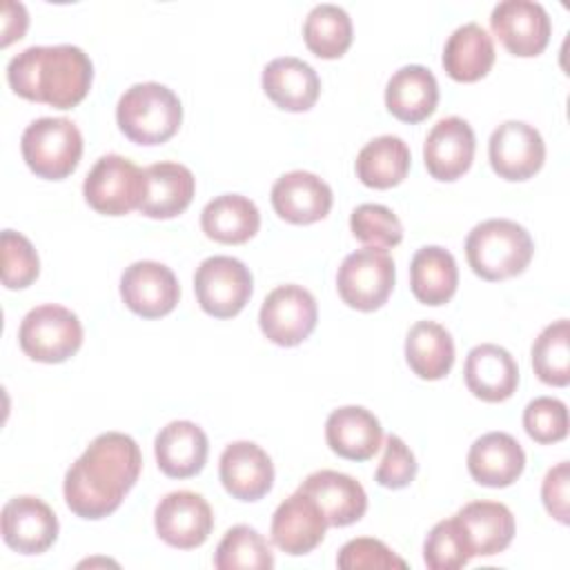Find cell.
I'll list each match as a JSON object with an SVG mask.
<instances>
[{
  "instance_id": "6da1fadb",
  "label": "cell",
  "mask_w": 570,
  "mask_h": 570,
  "mask_svg": "<svg viewBox=\"0 0 570 570\" xmlns=\"http://www.w3.org/2000/svg\"><path fill=\"white\" fill-rule=\"evenodd\" d=\"M142 468L138 443L122 432L98 434L65 474L67 508L87 521L116 512Z\"/></svg>"
},
{
  "instance_id": "7a4b0ae2",
  "label": "cell",
  "mask_w": 570,
  "mask_h": 570,
  "mask_svg": "<svg viewBox=\"0 0 570 570\" xmlns=\"http://www.w3.org/2000/svg\"><path fill=\"white\" fill-rule=\"evenodd\" d=\"M7 80L24 100L71 109L89 94L94 65L76 45H36L9 60Z\"/></svg>"
},
{
  "instance_id": "3957f363",
  "label": "cell",
  "mask_w": 570,
  "mask_h": 570,
  "mask_svg": "<svg viewBox=\"0 0 570 570\" xmlns=\"http://www.w3.org/2000/svg\"><path fill=\"white\" fill-rule=\"evenodd\" d=\"M534 254L528 229L508 218H490L474 225L465 238V256L483 281H503L521 274Z\"/></svg>"
},
{
  "instance_id": "277c9868",
  "label": "cell",
  "mask_w": 570,
  "mask_h": 570,
  "mask_svg": "<svg viewBox=\"0 0 570 570\" xmlns=\"http://www.w3.org/2000/svg\"><path fill=\"white\" fill-rule=\"evenodd\" d=\"M118 129L136 145H163L183 122L180 98L160 82H136L116 105Z\"/></svg>"
},
{
  "instance_id": "5b68a950",
  "label": "cell",
  "mask_w": 570,
  "mask_h": 570,
  "mask_svg": "<svg viewBox=\"0 0 570 570\" xmlns=\"http://www.w3.org/2000/svg\"><path fill=\"white\" fill-rule=\"evenodd\" d=\"M27 167L45 180H62L76 171L82 156V134L69 118H38L20 140Z\"/></svg>"
},
{
  "instance_id": "8992f818",
  "label": "cell",
  "mask_w": 570,
  "mask_h": 570,
  "mask_svg": "<svg viewBox=\"0 0 570 570\" xmlns=\"http://www.w3.org/2000/svg\"><path fill=\"white\" fill-rule=\"evenodd\" d=\"M20 350L38 363H62L82 345L80 318L56 303L29 309L18 330Z\"/></svg>"
},
{
  "instance_id": "52a82bcc",
  "label": "cell",
  "mask_w": 570,
  "mask_h": 570,
  "mask_svg": "<svg viewBox=\"0 0 570 570\" xmlns=\"http://www.w3.org/2000/svg\"><path fill=\"white\" fill-rule=\"evenodd\" d=\"M396 267L387 249L361 247L347 254L336 274V289L345 305L358 312H374L390 298Z\"/></svg>"
},
{
  "instance_id": "ba28073f",
  "label": "cell",
  "mask_w": 570,
  "mask_h": 570,
  "mask_svg": "<svg viewBox=\"0 0 570 570\" xmlns=\"http://www.w3.org/2000/svg\"><path fill=\"white\" fill-rule=\"evenodd\" d=\"M145 169L120 154H107L89 169L82 194L91 209L105 216H125L138 209L145 196Z\"/></svg>"
},
{
  "instance_id": "9c48e42d",
  "label": "cell",
  "mask_w": 570,
  "mask_h": 570,
  "mask_svg": "<svg viewBox=\"0 0 570 570\" xmlns=\"http://www.w3.org/2000/svg\"><path fill=\"white\" fill-rule=\"evenodd\" d=\"M194 292L205 314L232 318L252 298L254 278L243 261L234 256H209L196 267Z\"/></svg>"
},
{
  "instance_id": "30bf717a",
  "label": "cell",
  "mask_w": 570,
  "mask_h": 570,
  "mask_svg": "<svg viewBox=\"0 0 570 570\" xmlns=\"http://www.w3.org/2000/svg\"><path fill=\"white\" fill-rule=\"evenodd\" d=\"M318 309L312 292L287 283L274 287L258 312V325L267 341L281 347L301 345L316 327Z\"/></svg>"
},
{
  "instance_id": "8fae6325",
  "label": "cell",
  "mask_w": 570,
  "mask_h": 570,
  "mask_svg": "<svg viewBox=\"0 0 570 570\" xmlns=\"http://www.w3.org/2000/svg\"><path fill=\"white\" fill-rule=\"evenodd\" d=\"M154 528L167 546L191 550L203 546L212 534L214 514L200 494L176 490L158 501L154 510Z\"/></svg>"
},
{
  "instance_id": "7c38bea8",
  "label": "cell",
  "mask_w": 570,
  "mask_h": 570,
  "mask_svg": "<svg viewBox=\"0 0 570 570\" xmlns=\"http://www.w3.org/2000/svg\"><path fill=\"white\" fill-rule=\"evenodd\" d=\"M488 156L494 174L503 180H528L546 160V142L532 125L523 120L501 122L488 142Z\"/></svg>"
},
{
  "instance_id": "4fadbf2b",
  "label": "cell",
  "mask_w": 570,
  "mask_h": 570,
  "mask_svg": "<svg viewBox=\"0 0 570 570\" xmlns=\"http://www.w3.org/2000/svg\"><path fill=\"white\" fill-rule=\"evenodd\" d=\"M490 27L501 45L519 56H539L548 42L552 22L543 4L534 0H503L490 13Z\"/></svg>"
},
{
  "instance_id": "5bb4252c",
  "label": "cell",
  "mask_w": 570,
  "mask_h": 570,
  "mask_svg": "<svg viewBox=\"0 0 570 570\" xmlns=\"http://www.w3.org/2000/svg\"><path fill=\"white\" fill-rule=\"evenodd\" d=\"M122 303L142 318L169 314L180 298L176 274L158 261H136L120 276Z\"/></svg>"
},
{
  "instance_id": "9a60e30c",
  "label": "cell",
  "mask_w": 570,
  "mask_h": 570,
  "mask_svg": "<svg viewBox=\"0 0 570 570\" xmlns=\"http://www.w3.org/2000/svg\"><path fill=\"white\" fill-rule=\"evenodd\" d=\"M4 543L20 554H42L58 539V517L38 497L22 494L4 503L0 514Z\"/></svg>"
},
{
  "instance_id": "2e32d148",
  "label": "cell",
  "mask_w": 570,
  "mask_h": 570,
  "mask_svg": "<svg viewBox=\"0 0 570 570\" xmlns=\"http://www.w3.org/2000/svg\"><path fill=\"white\" fill-rule=\"evenodd\" d=\"M476 138L468 120L459 116L441 118L423 142V163L432 178L452 183L461 178L474 160Z\"/></svg>"
},
{
  "instance_id": "e0dca14e",
  "label": "cell",
  "mask_w": 570,
  "mask_h": 570,
  "mask_svg": "<svg viewBox=\"0 0 570 570\" xmlns=\"http://www.w3.org/2000/svg\"><path fill=\"white\" fill-rule=\"evenodd\" d=\"M325 530L327 519L323 510L309 494L296 490L274 510L269 534L278 550L301 557L312 552L325 539Z\"/></svg>"
},
{
  "instance_id": "ac0fdd59",
  "label": "cell",
  "mask_w": 570,
  "mask_h": 570,
  "mask_svg": "<svg viewBox=\"0 0 570 570\" xmlns=\"http://www.w3.org/2000/svg\"><path fill=\"white\" fill-rule=\"evenodd\" d=\"M218 476L234 499L258 501L274 485V463L261 445L252 441H234L220 454Z\"/></svg>"
},
{
  "instance_id": "d6986e66",
  "label": "cell",
  "mask_w": 570,
  "mask_h": 570,
  "mask_svg": "<svg viewBox=\"0 0 570 570\" xmlns=\"http://www.w3.org/2000/svg\"><path fill=\"white\" fill-rule=\"evenodd\" d=\"M272 207L274 212L292 225H309L323 220L332 209V189L330 185L303 169H294L276 178L272 185Z\"/></svg>"
},
{
  "instance_id": "ffe728a7",
  "label": "cell",
  "mask_w": 570,
  "mask_h": 570,
  "mask_svg": "<svg viewBox=\"0 0 570 570\" xmlns=\"http://www.w3.org/2000/svg\"><path fill=\"white\" fill-rule=\"evenodd\" d=\"M463 379L476 399L485 403H501L514 394L519 385V367L505 347L481 343L468 352Z\"/></svg>"
},
{
  "instance_id": "44dd1931",
  "label": "cell",
  "mask_w": 570,
  "mask_h": 570,
  "mask_svg": "<svg viewBox=\"0 0 570 570\" xmlns=\"http://www.w3.org/2000/svg\"><path fill=\"white\" fill-rule=\"evenodd\" d=\"M525 468V452L508 432H488L479 436L468 452L470 476L485 488L512 485Z\"/></svg>"
},
{
  "instance_id": "7402d4cb",
  "label": "cell",
  "mask_w": 570,
  "mask_h": 570,
  "mask_svg": "<svg viewBox=\"0 0 570 570\" xmlns=\"http://www.w3.org/2000/svg\"><path fill=\"white\" fill-rule=\"evenodd\" d=\"M298 490L316 501L327 519V525L334 528L356 523L367 510V494L363 485L354 476L336 470L312 472L298 485Z\"/></svg>"
},
{
  "instance_id": "603a6c76",
  "label": "cell",
  "mask_w": 570,
  "mask_h": 570,
  "mask_svg": "<svg viewBox=\"0 0 570 570\" xmlns=\"http://www.w3.org/2000/svg\"><path fill=\"white\" fill-rule=\"evenodd\" d=\"M472 557H492L503 552L514 537V517L499 501H472L454 514Z\"/></svg>"
},
{
  "instance_id": "cb8c5ba5",
  "label": "cell",
  "mask_w": 570,
  "mask_h": 570,
  "mask_svg": "<svg viewBox=\"0 0 570 570\" xmlns=\"http://www.w3.org/2000/svg\"><path fill=\"white\" fill-rule=\"evenodd\" d=\"M207 434L194 421H171L154 439L156 463L171 479H189L205 468Z\"/></svg>"
},
{
  "instance_id": "d4e9b609",
  "label": "cell",
  "mask_w": 570,
  "mask_h": 570,
  "mask_svg": "<svg viewBox=\"0 0 570 570\" xmlns=\"http://www.w3.org/2000/svg\"><path fill=\"white\" fill-rule=\"evenodd\" d=\"M265 96L285 111H307L321 94V80L312 65L294 56H281L263 69Z\"/></svg>"
},
{
  "instance_id": "484cf974",
  "label": "cell",
  "mask_w": 570,
  "mask_h": 570,
  "mask_svg": "<svg viewBox=\"0 0 570 570\" xmlns=\"http://www.w3.org/2000/svg\"><path fill=\"white\" fill-rule=\"evenodd\" d=\"M325 441L334 454L347 461H367L383 443V428L370 410L343 405L327 416Z\"/></svg>"
},
{
  "instance_id": "4316f807",
  "label": "cell",
  "mask_w": 570,
  "mask_h": 570,
  "mask_svg": "<svg viewBox=\"0 0 570 570\" xmlns=\"http://www.w3.org/2000/svg\"><path fill=\"white\" fill-rule=\"evenodd\" d=\"M145 196L138 207L140 214L165 220L189 207L196 191V178L189 167L174 160H160L145 169Z\"/></svg>"
},
{
  "instance_id": "83f0119b",
  "label": "cell",
  "mask_w": 570,
  "mask_h": 570,
  "mask_svg": "<svg viewBox=\"0 0 570 570\" xmlns=\"http://www.w3.org/2000/svg\"><path fill=\"white\" fill-rule=\"evenodd\" d=\"M439 102L434 73L423 65H405L392 73L385 85V107L401 122L416 125L425 120Z\"/></svg>"
},
{
  "instance_id": "f1b7e54d",
  "label": "cell",
  "mask_w": 570,
  "mask_h": 570,
  "mask_svg": "<svg viewBox=\"0 0 570 570\" xmlns=\"http://www.w3.org/2000/svg\"><path fill=\"white\" fill-rule=\"evenodd\" d=\"M492 36L476 22L456 27L443 47V69L456 82H476L494 65Z\"/></svg>"
},
{
  "instance_id": "f546056e",
  "label": "cell",
  "mask_w": 570,
  "mask_h": 570,
  "mask_svg": "<svg viewBox=\"0 0 570 570\" xmlns=\"http://www.w3.org/2000/svg\"><path fill=\"white\" fill-rule=\"evenodd\" d=\"M200 227L207 238L225 245H240L256 236L261 212L254 200L240 194H220L200 212Z\"/></svg>"
},
{
  "instance_id": "4dcf8cb0",
  "label": "cell",
  "mask_w": 570,
  "mask_h": 570,
  "mask_svg": "<svg viewBox=\"0 0 570 570\" xmlns=\"http://www.w3.org/2000/svg\"><path fill=\"white\" fill-rule=\"evenodd\" d=\"M459 285V267L454 256L439 245L416 249L410 261V289L423 305H445Z\"/></svg>"
},
{
  "instance_id": "1f68e13d",
  "label": "cell",
  "mask_w": 570,
  "mask_h": 570,
  "mask_svg": "<svg viewBox=\"0 0 570 570\" xmlns=\"http://www.w3.org/2000/svg\"><path fill=\"white\" fill-rule=\"evenodd\" d=\"M405 361L423 381H439L454 365L452 334L436 321H416L405 336Z\"/></svg>"
},
{
  "instance_id": "d6a6232c",
  "label": "cell",
  "mask_w": 570,
  "mask_h": 570,
  "mask_svg": "<svg viewBox=\"0 0 570 570\" xmlns=\"http://www.w3.org/2000/svg\"><path fill=\"white\" fill-rule=\"evenodd\" d=\"M410 147L403 138L385 134L372 138L356 156V176L365 187L390 189L403 183L410 171Z\"/></svg>"
},
{
  "instance_id": "836d02e7",
  "label": "cell",
  "mask_w": 570,
  "mask_h": 570,
  "mask_svg": "<svg viewBox=\"0 0 570 570\" xmlns=\"http://www.w3.org/2000/svg\"><path fill=\"white\" fill-rule=\"evenodd\" d=\"M307 49L325 60L341 58L352 45V18L338 4H316L303 24Z\"/></svg>"
},
{
  "instance_id": "e575fe53",
  "label": "cell",
  "mask_w": 570,
  "mask_h": 570,
  "mask_svg": "<svg viewBox=\"0 0 570 570\" xmlns=\"http://www.w3.org/2000/svg\"><path fill=\"white\" fill-rule=\"evenodd\" d=\"M532 367L534 374L554 387L570 383V323L559 318L541 330L532 343Z\"/></svg>"
},
{
  "instance_id": "d590c367",
  "label": "cell",
  "mask_w": 570,
  "mask_h": 570,
  "mask_svg": "<svg viewBox=\"0 0 570 570\" xmlns=\"http://www.w3.org/2000/svg\"><path fill=\"white\" fill-rule=\"evenodd\" d=\"M214 566L218 570H236V568H254L269 570L274 568V554L265 537L252 525H234L220 539Z\"/></svg>"
},
{
  "instance_id": "8d00e7d4",
  "label": "cell",
  "mask_w": 570,
  "mask_h": 570,
  "mask_svg": "<svg viewBox=\"0 0 570 570\" xmlns=\"http://www.w3.org/2000/svg\"><path fill=\"white\" fill-rule=\"evenodd\" d=\"M350 229L356 240L367 247H396L403 240V225L399 216L379 203H363L350 214Z\"/></svg>"
},
{
  "instance_id": "74e56055",
  "label": "cell",
  "mask_w": 570,
  "mask_h": 570,
  "mask_svg": "<svg viewBox=\"0 0 570 570\" xmlns=\"http://www.w3.org/2000/svg\"><path fill=\"white\" fill-rule=\"evenodd\" d=\"M472 559L454 517L439 521L423 543V561L430 570H459Z\"/></svg>"
},
{
  "instance_id": "f35d334b",
  "label": "cell",
  "mask_w": 570,
  "mask_h": 570,
  "mask_svg": "<svg viewBox=\"0 0 570 570\" xmlns=\"http://www.w3.org/2000/svg\"><path fill=\"white\" fill-rule=\"evenodd\" d=\"M40 274L38 254L27 236L13 229L2 232V285L7 289H24Z\"/></svg>"
},
{
  "instance_id": "ab89813d",
  "label": "cell",
  "mask_w": 570,
  "mask_h": 570,
  "mask_svg": "<svg viewBox=\"0 0 570 570\" xmlns=\"http://www.w3.org/2000/svg\"><path fill=\"white\" fill-rule=\"evenodd\" d=\"M523 428L528 436L541 445L563 441L568 436V407L554 396H537L523 410Z\"/></svg>"
},
{
  "instance_id": "60d3db41",
  "label": "cell",
  "mask_w": 570,
  "mask_h": 570,
  "mask_svg": "<svg viewBox=\"0 0 570 570\" xmlns=\"http://www.w3.org/2000/svg\"><path fill=\"white\" fill-rule=\"evenodd\" d=\"M416 470H419V463L412 450L405 445L401 436L390 434L383 445V459L374 472L376 483L390 490H401L414 481Z\"/></svg>"
},
{
  "instance_id": "b9f144b4",
  "label": "cell",
  "mask_w": 570,
  "mask_h": 570,
  "mask_svg": "<svg viewBox=\"0 0 570 570\" xmlns=\"http://www.w3.org/2000/svg\"><path fill=\"white\" fill-rule=\"evenodd\" d=\"M336 566L343 570L354 568H405L407 563L396 557L383 541L372 537L350 539L336 557Z\"/></svg>"
},
{
  "instance_id": "7bdbcfd3",
  "label": "cell",
  "mask_w": 570,
  "mask_h": 570,
  "mask_svg": "<svg viewBox=\"0 0 570 570\" xmlns=\"http://www.w3.org/2000/svg\"><path fill=\"white\" fill-rule=\"evenodd\" d=\"M541 501L550 517L568 523V461L550 468L541 483Z\"/></svg>"
},
{
  "instance_id": "ee69618b",
  "label": "cell",
  "mask_w": 570,
  "mask_h": 570,
  "mask_svg": "<svg viewBox=\"0 0 570 570\" xmlns=\"http://www.w3.org/2000/svg\"><path fill=\"white\" fill-rule=\"evenodd\" d=\"M27 24H29V16L24 4L7 0L2 4V47L11 45L13 40H20L27 31Z\"/></svg>"
}]
</instances>
